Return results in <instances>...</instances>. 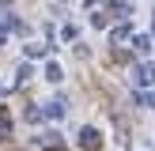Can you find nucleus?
Masks as SVG:
<instances>
[{
    "label": "nucleus",
    "instance_id": "obj_1",
    "mask_svg": "<svg viewBox=\"0 0 155 151\" xmlns=\"http://www.w3.org/2000/svg\"><path fill=\"white\" fill-rule=\"evenodd\" d=\"M8 132H12V113L0 110V136H8Z\"/></svg>",
    "mask_w": 155,
    "mask_h": 151
},
{
    "label": "nucleus",
    "instance_id": "obj_2",
    "mask_svg": "<svg viewBox=\"0 0 155 151\" xmlns=\"http://www.w3.org/2000/svg\"><path fill=\"white\" fill-rule=\"evenodd\" d=\"M83 147H87V151H95V147H98V136L91 132V128H87V132H83Z\"/></svg>",
    "mask_w": 155,
    "mask_h": 151
},
{
    "label": "nucleus",
    "instance_id": "obj_3",
    "mask_svg": "<svg viewBox=\"0 0 155 151\" xmlns=\"http://www.w3.org/2000/svg\"><path fill=\"white\" fill-rule=\"evenodd\" d=\"M49 151H61V147H49Z\"/></svg>",
    "mask_w": 155,
    "mask_h": 151
}]
</instances>
